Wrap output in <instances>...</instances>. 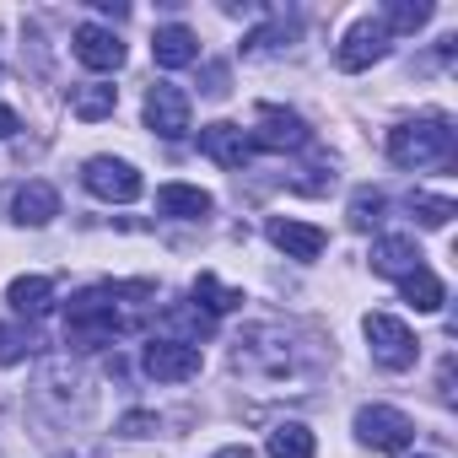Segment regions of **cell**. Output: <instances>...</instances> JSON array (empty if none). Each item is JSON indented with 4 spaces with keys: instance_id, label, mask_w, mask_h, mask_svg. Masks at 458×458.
Here are the masks:
<instances>
[{
    "instance_id": "obj_1",
    "label": "cell",
    "mask_w": 458,
    "mask_h": 458,
    "mask_svg": "<svg viewBox=\"0 0 458 458\" xmlns=\"http://www.w3.org/2000/svg\"><path fill=\"white\" fill-rule=\"evenodd\" d=\"M151 281H98V286H87L76 302H71V313H65V345H76V351H103V345H114L119 335H130L140 318L135 313H124L119 302L124 297H140Z\"/></svg>"
},
{
    "instance_id": "obj_2",
    "label": "cell",
    "mask_w": 458,
    "mask_h": 458,
    "mask_svg": "<svg viewBox=\"0 0 458 458\" xmlns=\"http://www.w3.org/2000/svg\"><path fill=\"white\" fill-rule=\"evenodd\" d=\"M453 157V130L442 114H426V119H404L388 130V162L394 167H437Z\"/></svg>"
},
{
    "instance_id": "obj_3",
    "label": "cell",
    "mask_w": 458,
    "mask_h": 458,
    "mask_svg": "<svg viewBox=\"0 0 458 458\" xmlns=\"http://www.w3.org/2000/svg\"><path fill=\"white\" fill-rule=\"evenodd\" d=\"M361 329H367V345H372L377 367H388V372H410V367H415L420 340L410 335V324H404V318H394V313H367V318H361Z\"/></svg>"
},
{
    "instance_id": "obj_4",
    "label": "cell",
    "mask_w": 458,
    "mask_h": 458,
    "mask_svg": "<svg viewBox=\"0 0 458 458\" xmlns=\"http://www.w3.org/2000/svg\"><path fill=\"white\" fill-rule=\"evenodd\" d=\"M140 367H146V377H157V383H189V377H199L205 356H199V345H189V340L157 335V340H146Z\"/></svg>"
},
{
    "instance_id": "obj_5",
    "label": "cell",
    "mask_w": 458,
    "mask_h": 458,
    "mask_svg": "<svg viewBox=\"0 0 458 458\" xmlns=\"http://www.w3.org/2000/svg\"><path fill=\"white\" fill-rule=\"evenodd\" d=\"M356 437L372 447V453H404L415 442V420L394 404H361L356 410Z\"/></svg>"
},
{
    "instance_id": "obj_6",
    "label": "cell",
    "mask_w": 458,
    "mask_h": 458,
    "mask_svg": "<svg viewBox=\"0 0 458 458\" xmlns=\"http://www.w3.org/2000/svg\"><path fill=\"white\" fill-rule=\"evenodd\" d=\"M249 140H254V151H302L313 140V130L302 124V114H292L281 103H259Z\"/></svg>"
},
{
    "instance_id": "obj_7",
    "label": "cell",
    "mask_w": 458,
    "mask_h": 458,
    "mask_svg": "<svg viewBox=\"0 0 458 458\" xmlns=\"http://www.w3.org/2000/svg\"><path fill=\"white\" fill-rule=\"evenodd\" d=\"M81 178H87V189H92L98 199H108V205L140 199V173H135L130 162H119V157H92V162L81 167Z\"/></svg>"
},
{
    "instance_id": "obj_8",
    "label": "cell",
    "mask_w": 458,
    "mask_h": 458,
    "mask_svg": "<svg viewBox=\"0 0 458 458\" xmlns=\"http://www.w3.org/2000/svg\"><path fill=\"white\" fill-rule=\"evenodd\" d=\"M146 124L162 135V140H183L189 135V92L173 87V81H157L146 92Z\"/></svg>"
},
{
    "instance_id": "obj_9",
    "label": "cell",
    "mask_w": 458,
    "mask_h": 458,
    "mask_svg": "<svg viewBox=\"0 0 458 458\" xmlns=\"http://www.w3.org/2000/svg\"><path fill=\"white\" fill-rule=\"evenodd\" d=\"M383 55H388V28H383L377 17H361V22L340 38L335 65H340V71H367V65H377Z\"/></svg>"
},
{
    "instance_id": "obj_10",
    "label": "cell",
    "mask_w": 458,
    "mask_h": 458,
    "mask_svg": "<svg viewBox=\"0 0 458 458\" xmlns=\"http://www.w3.org/2000/svg\"><path fill=\"white\" fill-rule=\"evenodd\" d=\"M199 151L216 162V167H249V157H254V140H249V130L243 124H233V119H216V124H205L199 130Z\"/></svg>"
},
{
    "instance_id": "obj_11",
    "label": "cell",
    "mask_w": 458,
    "mask_h": 458,
    "mask_svg": "<svg viewBox=\"0 0 458 458\" xmlns=\"http://www.w3.org/2000/svg\"><path fill=\"white\" fill-rule=\"evenodd\" d=\"M265 233H270V243H276L286 259H302V265H313V259L329 249V233H324V226H308V221H286V216H276Z\"/></svg>"
},
{
    "instance_id": "obj_12",
    "label": "cell",
    "mask_w": 458,
    "mask_h": 458,
    "mask_svg": "<svg viewBox=\"0 0 458 458\" xmlns=\"http://www.w3.org/2000/svg\"><path fill=\"white\" fill-rule=\"evenodd\" d=\"M76 60L87 71H119L124 65V44L114 28H98V22H81L76 28Z\"/></svg>"
},
{
    "instance_id": "obj_13",
    "label": "cell",
    "mask_w": 458,
    "mask_h": 458,
    "mask_svg": "<svg viewBox=\"0 0 458 458\" xmlns=\"http://www.w3.org/2000/svg\"><path fill=\"white\" fill-rule=\"evenodd\" d=\"M151 60H157L162 71H183V65L199 60V38H194L183 22H167V28L151 33Z\"/></svg>"
},
{
    "instance_id": "obj_14",
    "label": "cell",
    "mask_w": 458,
    "mask_h": 458,
    "mask_svg": "<svg viewBox=\"0 0 458 458\" xmlns=\"http://www.w3.org/2000/svg\"><path fill=\"white\" fill-rule=\"evenodd\" d=\"M60 216V194L55 183H22L17 199H12V221L17 226H49Z\"/></svg>"
},
{
    "instance_id": "obj_15",
    "label": "cell",
    "mask_w": 458,
    "mask_h": 458,
    "mask_svg": "<svg viewBox=\"0 0 458 458\" xmlns=\"http://www.w3.org/2000/svg\"><path fill=\"white\" fill-rule=\"evenodd\" d=\"M6 302H12L17 318H44V313L55 308V281H49V276H17V281L6 286Z\"/></svg>"
},
{
    "instance_id": "obj_16",
    "label": "cell",
    "mask_w": 458,
    "mask_h": 458,
    "mask_svg": "<svg viewBox=\"0 0 458 458\" xmlns=\"http://www.w3.org/2000/svg\"><path fill=\"white\" fill-rule=\"evenodd\" d=\"M399 297H404L415 313H442V302H447V286H442V276H437V270L415 265L410 276H399Z\"/></svg>"
},
{
    "instance_id": "obj_17",
    "label": "cell",
    "mask_w": 458,
    "mask_h": 458,
    "mask_svg": "<svg viewBox=\"0 0 458 458\" xmlns=\"http://www.w3.org/2000/svg\"><path fill=\"white\" fill-rule=\"evenodd\" d=\"M157 210L173 216V221H199V216H210V194L194 189V183H162L157 189Z\"/></svg>"
},
{
    "instance_id": "obj_18",
    "label": "cell",
    "mask_w": 458,
    "mask_h": 458,
    "mask_svg": "<svg viewBox=\"0 0 458 458\" xmlns=\"http://www.w3.org/2000/svg\"><path fill=\"white\" fill-rule=\"evenodd\" d=\"M415 265H420L415 238H377V243H372V270H377V276L399 281V276H410Z\"/></svg>"
},
{
    "instance_id": "obj_19",
    "label": "cell",
    "mask_w": 458,
    "mask_h": 458,
    "mask_svg": "<svg viewBox=\"0 0 458 458\" xmlns=\"http://www.w3.org/2000/svg\"><path fill=\"white\" fill-rule=\"evenodd\" d=\"M265 453H270V458H313V453H318V442H313V431H308L302 420H281V426L270 431Z\"/></svg>"
},
{
    "instance_id": "obj_20",
    "label": "cell",
    "mask_w": 458,
    "mask_h": 458,
    "mask_svg": "<svg viewBox=\"0 0 458 458\" xmlns=\"http://www.w3.org/2000/svg\"><path fill=\"white\" fill-rule=\"evenodd\" d=\"M238 302H243V292L221 286L210 270H205V276H194V313H205V318H221V313H233Z\"/></svg>"
},
{
    "instance_id": "obj_21",
    "label": "cell",
    "mask_w": 458,
    "mask_h": 458,
    "mask_svg": "<svg viewBox=\"0 0 458 458\" xmlns=\"http://www.w3.org/2000/svg\"><path fill=\"white\" fill-rule=\"evenodd\" d=\"M114 108H119V87H103V81H92V87H81V92L71 98V114H76V119H87V124L108 119Z\"/></svg>"
},
{
    "instance_id": "obj_22",
    "label": "cell",
    "mask_w": 458,
    "mask_h": 458,
    "mask_svg": "<svg viewBox=\"0 0 458 458\" xmlns=\"http://www.w3.org/2000/svg\"><path fill=\"white\" fill-rule=\"evenodd\" d=\"M377 22L388 28V38H394V33H420V28L431 22V0H394Z\"/></svg>"
},
{
    "instance_id": "obj_23",
    "label": "cell",
    "mask_w": 458,
    "mask_h": 458,
    "mask_svg": "<svg viewBox=\"0 0 458 458\" xmlns=\"http://www.w3.org/2000/svg\"><path fill=\"white\" fill-rule=\"evenodd\" d=\"M33 329H22V324H0V367H22L28 356H33Z\"/></svg>"
},
{
    "instance_id": "obj_24",
    "label": "cell",
    "mask_w": 458,
    "mask_h": 458,
    "mask_svg": "<svg viewBox=\"0 0 458 458\" xmlns=\"http://www.w3.org/2000/svg\"><path fill=\"white\" fill-rule=\"evenodd\" d=\"M410 216H415L420 226H447V221L458 216V205L442 199V194H410Z\"/></svg>"
},
{
    "instance_id": "obj_25",
    "label": "cell",
    "mask_w": 458,
    "mask_h": 458,
    "mask_svg": "<svg viewBox=\"0 0 458 458\" xmlns=\"http://www.w3.org/2000/svg\"><path fill=\"white\" fill-rule=\"evenodd\" d=\"M292 33H297L292 22H270V28H259V33H249V38H243V55H265V49H281Z\"/></svg>"
},
{
    "instance_id": "obj_26",
    "label": "cell",
    "mask_w": 458,
    "mask_h": 458,
    "mask_svg": "<svg viewBox=\"0 0 458 458\" xmlns=\"http://www.w3.org/2000/svg\"><path fill=\"white\" fill-rule=\"evenodd\" d=\"M383 216V194H372V189H361L356 199H351V226H356V233H367V226Z\"/></svg>"
},
{
    "instance_id": "obj_27",
    "label": "cell",
    "mask_w": 458,
    "mask_h": 458,
    "mask_svg": "<svg viewBox=\"0 0 458 458\" xmlns=\"http://www.w3.org/2000/svg\"><path fill=\"white\" fill-rule=\"evenodd\" d=\"M157 431V415L151 410H130L124 420H119V437H151Z\"/></svg>"
},
{
    "instance_id": "obj_28",
    "label": "cell",
    "mask_w": 458,
    "mask_h": 458,
    "mask_svg": "<svg viewBox=\"0 0 458 458\" xmlns=\"http://www.w3.org/2000/svg\"><path fill=\"white\" fill-rule=\"evenodd\" d=\"M22 130V119H17V108H6V103H0V140H12Z\"/></svg>"
},
{
    "instance_id": "obj_29",
    "label": "cell",
    "mask_w": 458,
    "mask_h": 458,
    "mask_svg": "<svg viewBox=\"0 0 458 458\" xmlns=\"http://www.w3.org/2000/svg\"><path fill=\"white\" fill-rule=\"evenodd\" d=\"M98 12H103V17H114V22H124V17H130V6H119V0H98Z\"/></svg>"
},
{
    "instance_id": "obj_30",
    "label": "cell",
    "mask_w": 458,
    "mask_h": 458,
    "mask_svg": "<svg viewBox=\"0 0 458 458\" xmlns=\"http://www.w3.org/2000/svg\"><path fill=\"white\" fill-rule=\"evenodd\" d=\"M216 458H254V453H249V447H221Z\"/></svg>"
}]
</instances>
